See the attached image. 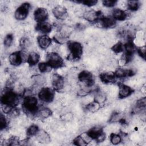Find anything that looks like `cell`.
<instances>
[{
  "label": "cell",
  "mask_w": 146,
  "mask_h": 146,
  "mask_svg": "<svg viewBox=\"0 0 146 146\" xmlns=\"http://www.w3.org/2000/svg\"><path fill=\"white\" fill-rule=\"evenodd\" d=\"M21 97L22 95L14 91L12 88L6 87L1 97V103L15 107L18 105Z\"/></svg>",
  "instance_id": "6da1fadb"
},
{
  "label": "cell",
  "mask_w": 146,
  "mask_h": 146,
  "mask_svg": "<svg viewBox=\"0 0 146 146\" xmlns=\"http://www.w3.org/2000/svg\"><path fill=\"white\" fill-rule=\"evenodd\" d=\"M22 108L23 112L29 116H36L40 108L38 99L32 95L26 96L23 99Z\"/></svg>",
  "instance_id": "7a4b0ae2"
},
{
  "label": "cell",
  "mask_w": 146,
  "mask_h": 146,
  "mask_svg": "<svg viewBox=\"0 0 146 146\" xmlns=\"http://www.w3.org/2000/svg\"><path fill=\"white\" fill-rule=\"evenodd\" d=\"M67 47L70 52L68 58H71L73 60H78L81 58L83 47L80 43L76 41H68Z\"/></svg>",
  "instance_id": "3957f363"
},
{
  "label": "cell",
  "mask_w": 146,
  "mask_h": 146,
  "mask_svg": "<svg viewBox=\"0 0 146 146\" xmlns=\"http://www.w3.org/2000/svg\"><path fill=\"white\" fill-rule=\"evenodd\" d=\"M46 62L51 68L57 69L64 66V62L61 56L56 52H50L46 54Z\"/></svg>",
  "instance_id": "277c9868"
},
{
  "label": "cell",
  "mask_w": 146,
  "mask_h": 146,
  "mask_svg": "<svg viewBox=\"0 0 146 146\" xmlns=\"http://www.w3.org/2000/svg\"><path fill=\"white\" fill-rule=\"evenodd\" d=\"M39 99L46 103H49L53 101L55 97V91L52 88L43 87L40 88L38 94Z\"/></svg>",
  "instance_id": "5b68a950"
},
{
  "label": "cell",
  "mask_w": 146,
  "mask_h": 146,
  "mask_svg": "<svg viewBox=\"0 0 146 146\" xmlns=\"http://www.w3.org/2000/svg\"><path fill=\"white\" fill-rule=\"evenodd\" d=\"M86 133L92 140H94L98 143L103 142L106 137V135L103 132V128L99 126L91 128Z\"/></svg>",
  "instance_id": "8992f818"
},
{
  "label": "cell",
  "mask_w": 146,
  "mask_h": 146,
  "mask_svg": "<svg viewBox=\"0 0 146 146\" xmlns=\"http://www.w3.org/2000/svg\"><path fill=\"white\" fill-rule=\"evenodd\" d=\"M28 55L22 51H17L12 52L9 56V61L11 65L18 66L23 62H27Z\"/></svg>",
  "instance_id": "52a82bcc"
},
{
  "label": "cell",
  "mask_w": 146,
  "mask_h": 146,
  "mask_svg": "<svg viewBox=\"0 0 146 146\" xmlns=\"http://www.w3.org/2000/svg\"><path fill=\"white\" fill-rule=\"evenodd\" d=\"M124 53L123 55V60L125 63H129L132 59V57L136 51V47L134 44L133 40H127L124 44Z\"/></svg>",
  "instance_id": "ba28073f"
},
{
  "label": "cell",
  "mask_w": 146,
  "mask_h": 146,
  "mask_svg": "<svg viewBox=\"0 0 146 146\" xmlns=\"http://www.w3.org/2000/svg\"><path fill=\"white\" fill-rule=\"evenodd\" d=\"M79 81L82 83L87 88L91 87L95 83V79L92 74L87 70L82 71L78 75Z\"/></svg>",
  "instance_id": "9c48e42d"
},
{
  "label": "cell",
  "mask_w": 146,
  "mask_h": 146,
  "mask_svg": "<svg viewBox=\"0 0 146 146\" xmlns=\"http://www.w3.org/2000/svg\"><path fill=\"white\" fill-rule=\"evenodd\" d=\"M30 9V4L25 2L21 4L15 10L14 17L18 21L25 20L28 16Z\"/></svg>",
  "instance_id": "30bf717a"
},
{
  "label": "cell",
  "mask_w": 146,
  "mask_h": 146,
  "mask_svg": "<svg viewBox=\"0 0 146 146\" xmlns=\"http://www.w3.org/2000/svg\"><path fill=\"white\" fill-rule=\"evenodd\" d=\"M103 14L100 10H91L84 13L83 17L87 21L91 23H96L100 21L103 17Z\"/></svg>",
  "instance_id": "8fae6325"
},
{
  "label": "cell",
  "mask_w": 146,
  "mask_h": 146,
  "mask_svg": "<svg viewBox=\"0 0 146 146\" xmlns=\"http://www.w3.org/2000/svg\"><path fill=\"white\" fill-rule=\"evenodd\" d=\"M51 82L52 88L55 91H59L64 87V78L62 76L57 73H55L52 75Z\"/></svg>",
  "instance_id": "7c38bea8"
},
{
  "label": "cell",
  "mask_w": 146,
  "mask_h": 146,
  "mask_svg": "<svg viewBox=\"0 0 146 146\" xmlns=\"http://www.w3.org/2000/svg\"><path fill=\"white\" fill-rule=\"evenodd\" d=\"M48 17V13L45 8L39 7L34 11V18L37 23L46 22Z\"/></svg>",
  "instance_id": "4fadbf2b"
},
{
  "label": "cell",
  "mask_w": 146,
  "mask_h": 146,
  "mask_svg": "<svg viewBox=\"0 0 146 146\" xmlns=\"http://www.w3.org/2000/svg\"><path fill=\"white\" fill-rule=\"evenodd\" d=\"M52 13L57 19L64 20L68 17V11L67 9L62 6H56L52 10Z\"/></svg>",
  "instance_id": "5bb4252c"
},
{
  "label": "cell",
  "mask_w": 146,
  "mask_h": 146,
  "mask_svg": "<svg viewBox=\"0 0 146 146\" xmlns=\"http://www.w3.org/2000/svg\"><path fill=\"white\" fill-rule=\"evenodd\" d=\"M118 96L120 99H125L132 94L134 90L129 86L124 83H119Z\"/></svg>",
  "instance_id": "9a60e30c"
},
{
  "label": "cell",
  "mask_w": 146,
  "mask_h": 146,
  "mask_svg": "<svg viewBox=\"0 0 146 146\" xmlns=\"http://www.w3.org/2000/svg\"><path fill=\"white\" fill-rule=\"evenodd\" d=\"M99 76L101 82L105 84L114 83L116 82L117 79L115 76L114 72L112 71H106L101 72Z\"/></svg>",
  "instance_id": "2e32d148"
},
{
  "label": "cell",
  "mask_w": 146,
  "mask_h": 146,
  "mask_svg": "<svg viewBox=\"0 0 146 146\" xmlns=\"http://www.w3.org/2000/svg\"><path fill=\"white\" fill-rule=\"evenodd\" d=\"M114 73L116 78L118 79H123L128 77H131L135 74V71L132 69H125L121 67H119L116 69Z\"/></svg>",
  "instance_id": "e0dca14e"
},
{
  "label": "cell",
  "mask_w": 146,
  "mask_h": 146,
  "mask_svg": "<svg viewBox=\"0 0 146 146\" xmlns=\"http://www.w3.org/2000/svg\"><path fill=\"white\" fill-rule=\"evenodd\" d=\"M99 22L101 26L105 29L113 28L116 25V21L112 16H103Z\"/></svg>",
  "instance_id": "ac0fdd59"
},
{
  "label": "cell",
  "mask_w": 146,
  "mask_h": 146,
  "mask_svg": "<svg viewBox=\"0 0 146 146\" xmlns=\"http://www.w3.org/2000/svg\"><path fill=\"white\" fill-rule=\"evenodd\" d=\"M52 39L47 35L38 36L37 38V43L39 47L43 50L47 49L51 44Z\"/></svg>",
  "instance_id": "d6986e66"
},
{
  "label": "cell",
  "mask_w": 146,
  "mask_h": 146,
  "mask_svg": "<svg viewBox=\"0 0 146 146\" xmlns=\"http://www.w3.org/2000/svg\"><path fill=\"white\" fill-rule=\"evenodd\" d=\"M52 29V25L47 22H43L41 23H38L36 24L35 26V30L43 34V35H46L47 34L50 33Z\"/></svg>",
  "instance_id": "ffe728a7"
},
{
  "label": "cell",
  "mask_w": 146,
  "mask_h": 146,
  "mask_svg": "<svg viewBox=\"0 0 146 146\" xmlns=\"http://www.w3.org/2000/svg\"><path fill=\"white\" fill-rule=\"evenodd\" d=\"M112 17L116 21H123L128 18V13L119 8H114L112 10Z\"/></svg>",
  "instance_id": "44dd1931"
},
{
  "label": "cell",
  "mask_w": 146,
  "mask_h": 146,
  "mask_svg": "<svg viewBox=\"0 0 146 146\" xmlns=\"http://www.w3.org/2000/svg\"><path fill=\"white\" fill-rule=\"evenodd\" d=\"M36 140L42 144L49 143L51 141L50 136L44 130H39L35 136Z\"/></svg>",
  "instance_id": "7402d4cb"
},
{
  "label": "cell",
  "mask_w": 146,
  "mask_h": 146,
  "mask_svg": "<svg viewBox=\"0 0 146 146\" xmlns=\"http://www.w3.org/2000/svg\"><path fill=\"white\" fill-rule=\"evenodd\" d=\"M40 59L39 55L34 51L31 52L28 54L27 63L29 64L30 66H34L36 64L39 63Z\"/></svg>",
  "instance_id": "603a6c76"
},
{
  "label": "cell",
  "mask_w": 146,
  "mask_h": 146,
  "mask_svg": "<svg viewBox=\"0 0 146 146\" xmlns=\"http://www.w3.org/2000/svg\"><path fill=\"white\" fill-rule=\"evenodd\" d=\"M52 115V111L51 110L47 108V107H40L39 110L38 111V112L37 113V116L39 117L40 119H44L49 117Z\"/></svg>",
  "instance_id": "cb8c5ba5"
},
{
  "label": "cell",
  "mask_w": 146,
  "mask_h": 146,
  "mask_svg": "<svg viewBox=\"0 0 146 146\" xmlns=\"http://www.w3.org/2000/svg\"><path fill=\"white\" fill-rule=\"evenodd\" d=\"M68 35L63 33L61 31H59L53 37V40L54 42L58 44H63L66 42H68Z\"/></svg>",
  "instance_id": "d4e9b609"
},
{
  "label": "cell",
  "mask_w": 146,
  "mask_h": 146,
  "mask_svg": "<svg viewBox=\"0 0 146 146\" xmlns=\"http://www.w3.org/2000/svg\"><path fill=\"white\" fill-rule=\"evenodd\" d=\"M100 108V104L98 102L94 100L92 102L89 103L85 106V110L89 112H95L98 111Z\"/></svg>",
  "instance_id": "484cf974"
},
{
  "label": "cell",
  "mask_w": 146,
  "mask_h": 146,
  "mask_svg": "<svg viewBox=\"0 0 146 146\" xmlns=\"http://www.w3.org/2000/svg\"><path fill=\"white\" fill-rule=\"evenodd\" d=\"M127 9L129 10L132 11H136L139 10L140 6V3L138 1L131 0L127 2Z\"/></svg>",
  "instance_id": "4316f807"
},
{
  "label": "cell",
  "mask_w": 146,
  "mask_h": 146,
  "mask_svg": "<svg viewBox=\"0 0 146 146\" xmlns=\"http://www.w3.org/2000/svg\"><path fill=\"white\" fill-rule=\"evenodd\" d=\"M146 107V99L145 98H141L136 101L135 104V110L136 111H144Z\"/></svg>",
  "instance_id": "83f0119b"
},
{
  "label": "cell",
  "mask_w": 146,
  "mask_h": 146,
  "mask_svg": "<svg viewBox=\"0 0 146 146\" xmlns=\"http://www.w3.org/2000/svg\"><path fill=\"white\" fill-rule=\"evenodd\" d=\"M39 131V129L38 126L35 124H33L27 128L26 131V135L29 137L35 136Z\"/></svg>",
  "instance_id": "f1b7e54d"
},
{
  "label": "cell",
  "mask_w": 146,
  "mask_h": 146,
  "mask_svg": "<svg viewBox=\"0 0 146 146\" xmlns=\"http://www.w3.org/2000/svg\"><path fill=\"white\" fill-rule=\"evenodd\" d=\"M31 44V40L27 36H23L19 42V45L22 50H27Z\"/></svg>",
  "instance_id": "f546056e"
},
{
  "label": "cell",
  "mask_w": 146,
  "mask_h": 146,
  "mask_svg": "<svg viewBox=\"0 0 146 146\" xmlns=\"http://www.w3.org/2000/svg\"><path fill=\"white\" fill-rule=\"evenodd\" d=\"M73 144L78 146H85L88 144V143L83 137V136L82 135H80L74 139Z\"/></svg>",
  "instance_id": "4dcf8cb0"
},
{
  "label": "cell",
  "mask_w": 146,
  "mask_h": 146,
  "mask_svg": "<svg viewBox=\"0 0 146 146\" xmlns=\"http://www.w3.org/2000/svg\"><path fill=\"white\" fill-rule=\"evenodd\" d=\"M110 140L112 144L117 145L121 142L122 137L119 134L111 133L110 136Z\"/></svg>",
  "instance_id": "1f68e13d"
},
{
  "label": "cell",
  "mask_w": 146,
  "mask_h": 146,
  "mask_svg": "<svg viewBox=\"0 0 146 146\" xmlns=\"http://www.w3.org/2000/svg\"><path fill=\"white\" fill-rule=\"evenodd\" d=\"M106 99V96L104 92L100 91H97L95 92L94 100L98 102L99 104L103 103Z\"/></svg>",
  "instance_id": "d6a6232c"
},
{
  "label": "cell",
  "mask_w": 146,
  "mask_h": 146,
  "mask_svg": "<svg viewBox=\"0 0 146 146\" xmlns=\"http://www.w3.org/2000/svg\"><path fill=\"white\" fill-rule=\"evenodd\" d=\"M111 50L115 54H119L124 51V44L121 42H118L113 44L111 48Z\"/></svg>",
  "instance_id": "836d02e7"
},
{
  "label": "cell",
  "mask_w": 146,
  "mask_h": 146,
  "mask_svg": "<svg viewBox=\"0 0 146 146\" xmlns=\"http://www.w3.org/2000/svg\"><path fill=\"white\" fill-rule=\"evenodd\" d=\"M33 78L34 82L36 86H42L46 82L45 78L40 75H35Z\"/></svg>",
  "instance_id": "e575fe53"
},
{
  "label": "cell",
  "mask_w": 146,
  "mask_h": 146,
  "mask_svg": "<svg viewBox=\"0 0 146 146\" xmlns=\"http://www.w3.org/2000/svg\"><path fill=\"white\" fill-rule=\"evenodd\" d=\"M39 71L42 73H45L48 72L51 70V68L47 64V63L45 62H40L38 65Z\"/></svg>",
  "instance_id": "d590c367"
},
{
  "label": "cell",
  "mask_w": 146,
  "mask_h": 146,
  "mask_svg": "<svg viewBox=\"0 0 146 146\" xmlns=\"http://www.w3.org/2000/svg\"><path fill=\"white\" fill-rule=\"evenodd\" d=\"M13 35L11 34H8L6 35L3 40V44L6 47H9L13 42Z\"/></svg>",
  "instance_id": "8d00e7d4"
},
{
  "label": "cell",
  "mask_w": 146,
  "mask_h": 146,
  "mask_svg": "<svg viewBox=\"0 0 146 146\" xmlns=\"http://www.w3.org/2000/svg\"><path fill=\"white\" fill-rule=\"evenodd\" d=\"M5 144L3 145H20V141L19 140V139H18L17 137L13 136L7 140L5 141Z\"/></svg>",
  "instance_id": "74e56055"
},
{
  "label": "cell",
  "mask_w": 146,
  "mask_h": 146,
  "mask_svg": "<svg viewBox=\"0 0 146 146\" xmlns=\"http://www.w3.org/2000/svg\"><path fill=\"white\" fill-rule=\"evenodd\" d=\"M75 2L76 3L83 4L88 7H91V6H95L98 3V1H95V0H82V1H78Z\"/></svg>",
  "instance_id": "f35d334b"
},
{
  "label": "cell",
  "mask_w": 146,
  "mask_h": 146,
  "mask_svg": "<svg viewBox=\"0 0 146 146\" xmlns=\"http://www.w3.org/2000/svg\"><path fill=\"white\" fill-rule=\"evenodd\" d=\"M7 119L6 118L5 115L3 113H1V116H0V128L1 130L2 131L5 129H6L7 127Z\"/></svg>",
  "instance_id": "ab89813d"
},
{
  "label": "cell",
  "mask_w": 146,
  "mask_h": 146,
  "mask_svg": "<svg viewBox=\"0 0 146 146\" xmlns=\"http://www.w3.org/2000/svg\"><path fill=\"white\" fill-rule=\"evenodd\" d=\"M136 51L138 55L144 60L145 59V51L146 48L145 46H142L140 47H136Z\"/></svg>",
  "instance_id": "60d3db41"
},
{
  "label": "cell",
  "mask_w": 146,
  "mask_h": 146,
  "mask_svg": "<svg viewBox=\"0 0 146 146\" xmlns=\"http://www.w3.org/2000/svg\"><path fill=\"white\" fill-rule=\"evenodd\" d=\"M117 3V1L116 0H104L102 1V4L103 6L107 7H113L116 5Z\"/></svg>",
  "instance_id": "b9f144b4"
},
{
  "label": "cell",
  "mask_w": 146,
  "mask_h": 146,
  "mask_svg": "<svg viewBox=\"0 0 146 146\" xmlns=\"http://www.w3.org/2000/svg\"><path fill=\"white\" fill-rule=\"evenodd\" d=\"M121 119L120 115L119 112H113L112 115H111V117L109 119V122L110 123H113L116 122L117 121H119V120Z\"/></svg>",
  "instance_id": "7bdbcfd3"
},
{
  "label": "cell",
  "mask_w": 146,
  "mask_h": 146,
  "mask_svg": "<svg viewBox=\"0 0 146 146\" xmlns=\"http://www.w3.org/2000/svg\"><path fill=\"white\" fill-rule=\"evenodd\" d=\"M19 113H20L19 110L16 107H15L12 108L11 111L8 115L12 117H15L18 116L19 115Z\"/></svg>",
  "instance_id": "ee69618b"
}]
</instances>
